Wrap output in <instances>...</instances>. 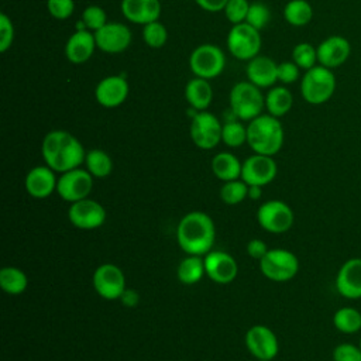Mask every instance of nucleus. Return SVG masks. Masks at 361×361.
Segmentation results:
<instances>
[{
    "mask_svg": "<svg viewBox=\"0 0 361 361\" xmlns=\"http://www.w3.org/2000/svg\"><path fill=\"white\" fill-rule=\"evenodd\" d=\"M41 155L51 169L58 173L79 168L85 162L86 151L82 142L65 130H52L45 134Z\"/></svg>",
    "mask_w": 361,
    "mask_h": 361,
    "instance_id": "nucleus-1",
    "label": "nucleus"
},
{
    "mask_svg": "<svg viewBox=\"0 0 361 361\" xmlns=\"http://www.w3.org/2000/svg\"><path fill=\"white\" fill-rule=\"evenodd\" d=\"M216 240V227L212 217L203 212L185 214L176 227V241L188 255H206Z\"/></svg>",
    "mask_w": 361,
    "mask_h": 361,
    "instance_id": "nucleus-2",
    "label": "nucleus"
},
{
    "mask_svg": "<svg viewBox=\"0 0 361 361\" xmlns=\"http://www.w3.org/2000/svg\"><path fill=\"white\" fill-rule=\"evenodd\" d=\"M285 133L278 117L261 114L248 121L247 144L255 154L274 157L283 145Z\"/></svg>",
    "mask_w": 361,
    "mask_h": 361,
    "instance_id": "nucleus-3",
    "label": "nucleus"
},
{
    "mask_svg": "<svg viewBox=\"0 0 361 361\" xmlns=\"http://www.w3.org/2000/svg\"><path fill=\"white\" fill-rule=\"evenodd\" d=\"M265 96L250 80L235 83L230 90V111L241 121H251L262 114Z\"/></svg>",
    "mask_w": 361,
    "mask_h": 361,
    "instance_id": "nucleus-4",
    "label": "nucleus"
},
{
    "mask_svg": "<svg viewBox=\"0 0 361 361\" xmlns=\"http://www.w3.org/2000/svg\"><path fill=\"white\" fill-rule=\"evenodd\" d=\"M336 90V76L331 69L316 65L305 75L300 80V94L306 103L319 106L330 100Z\"/></svg>",
    "mask_w": 361,
    "mask_h": 361,
    "instance_id": "nucleus-5",
    "label": "nucleus"
},
{
    "mask_svg": "<svg viewBox=\"0 0 361 361\" xmlns=\"http://www.w3.org/2000/svg\"><path fill=\"white\" fill-rule=\"evenodd\" d=\"M262 275L274 282H286L296 276L299 271L298 257L285 248H272L259 259Z\"/></svg>",
    "mask_w": 361,
    "mask_h": 361,
    "instance_id": "nucleus-6",
    "label": "nucleus"
},
{
    "mask_svg": "<svg viewBox=\"0 0 361 361\" xmlns=\"http://www.w3.org/2000/svg\"><path fill=\"white\" fill-rule=\"evenodd\" d=\"M226 66V55L223 49L214 44L197 45L189 56V68L196 78H217Z\"/></svg>",
    "mask_w": 361,
    "mask_h": 361,
    "instance_id": "nucleus-7",
    "label": "nucleus"
},
{
    "mask_svg": "<svg viewBox=\"0 0 361 361\" xmlns=\"http://www.w3.org/2000/svg\"><path fill=\"white\" fill-rule=\"evenodd\" d=\"M261 42L259 30L247 23L234 24L227 34V49L240 61H250L259 55Z\"/></svg>",
    "mask_w": 361,
    "mask_h": 361,
    "instance_id": "nucleus-8",
    "label": "nucleus"
},
{
    "mask_svg": "<svg viewBox=\"0 0 361 361\" xmlns=\"http://www.w3.org/2000/svg\"><path fill=\"white\" fill-rule=\"evenodd\" d=\"M258 224L272 234L286 233L295 221L293 210L282 200H268L262 203L257 212Z\"/></svg>",
    "mask_w": 361,
    "mask_h": 361,
    "instance_id": "nucleus-9",
    "label": "nucleus"
},
{
    "mask_svg": "<svg viewBox=\"0 0 361 361\" xmlns=\"http://www.w3.org/2000/svg\"><path fill=\"white\" fill-rule=\"evenodd\" d=\"M223 124L207 110L196 111L190 123V138L200 149H213L221 141Z\"/></svg>",
    "mask_w": 361,
    "mask_h": 361,
    "instance_id": "nucleus-10",
    "label": "nucleus"
},
{
    "mask_svg": "<svg viewBox=\"0 0 361 361\" xmlns=\"http://www.w3.org/2000/svg\"><path fill=\"white\" fill-rule=\"evenodd\" d=\"M93 189V176L87 169L75 168L61 173L56 183V192L65 202L75 203L89 197Z\"/></svg>",
    "mask_w": 361,
    "mask_h": 361,
    "instance_id": "nucleus-11",
    "label": "nucleus"
},
{
    "mask_svg": "<svg viewBox=\"0 0 361 361\" xmlns=\"http://www.w3.org/2000/svg\"><path fill=\"white\" fill-rule=\"evenodd\" d=\"M93 288L106 300L120 299L127 289L124 272L114 264H102L94 269Z\"/></svg>",
    "mask_w": 361,
    "mask_h": 361,
    "instance_id": "nucleus-12",
    "label": "nucleus"
},
{
    "mask_svg": "<svg viewBox=\"0 0 361 361\" xmlns=\"http://www.w3.org/2000/svg\"><path fill=\"white\" fill-rule=\"evenodd\" d=\"M278 173L276 162L269 155L254 154L243 162L241 179L248 186H265L271 183Z\"/></svg>",
    "mask_w": 361,
    "mask_h": 361,
    "instance_id": "nucleus-13",
    "label": "nucleus"
},
{
    "mask_svg": "<svg viewBox=\"0 0 361 361\" xmlns=\"http://www.w3.org/2000/svg\"><path fill=\"white\" fill-rule=\"evenodd\" d=\"M68 219L79 230H94L106 221L104 207L90 197L71 203Z\"/></svg>",
    "mask_w": 361,
    "mask_h": 361,
    "instance_id": "nucleus-14",
    "label": "nucleus"
},
{
    "mask_svg": "<svg viewBox=\"0 0 361 361\" xmlns=\"http://www.w3.org/2000/svg\"><path fill=\"white\" fill-rule=\"evenodd\" d=\"M93 34L96 47L106 54H120L126 51L133 39L130 28L118 21H107Z\"/></svg>",
    "mask_w": 361,
    "mask_h": 361,
    "instance_id": "nucleus-15",
    "label": "nucleus"
},
{
    "mask_svg": "<svg viewBox=\"0 0 361 361\" xmlns=\"http://www.w3.org/2000/svg\"><path fill=\"white\" fill-rule=\"evenodd\" d=\"M245 347L257 360L271 361L278 355L279 344L275 333L262 324H255L245 333Z\"/></svg>",
    "mask_w": 361,
    "mask_h": 361,
    "instance_id": "nucleus-16",
    "label": "nucleus"
},
{
    "mask_svg": "<svg viewBox=\"0 0 361 361\" xmlns=\"http://www.w3.org/2000/svg\"><path fill=\"white\" fill-rule=\"evenodd\" d=\"M128 92L130 86L123 75H110L97 83L94 89V97L100 106L106 109H114L126 102Z\"/></svg>",
    "mask_w": 361,
    "mask_h": 361,
    "instance_id": "nucleus-17",
    "label": "nucleus"
},
{
    "mask_svg": "<svg viewBox=\"0 0 361 361\" xmlns=\"http://www.w3.org/2000/svg\"><path fill=\"white\" fill-rule=\"evenodd\" d=\"M206 276L216 283H230L238 274V265L233 255L224 251H210L204 255Z\"/></svg>",
    "mask_w": 361,
    "mask_h": 361,
    "instance_id": "nucleus-18",
    "label": "nucleus"
},
{
    "mask_svg": "<svg viewBox=\"0 0 361 361\" xmlns=\"http://www.w3.org/2000/svg\"><path fill=\"white\" fill-rule=\"evenodd\" d=\"M317 62L322 66L334 69L341 66L351 54V45L341 35H330L317 45Z\"/></svg>",
    "mask_w": 361,
    "mask_h": 361,
    "instance_id": "nucleus-19",
    "label": "nucleus"
},
{
    "mask_svg": "<svg viewBox=\"0 0 361 361\" xmlns=\"http://www.w3.org/2000/svg\"><path fill=\"white\" fill-rule=\"evenodd\" d=\"M336 289L345 299L361 298V258H350L340 267Z\"/></svg>",
    "mask_w": 361,
    "mask_h": 361,
    "instance_id": "nucleus-20",
    "label": "nucleus"
},
{
    "mask_svg": "<svg viewBox=\"0 0 361 361\" xmlns=\"http://www.w3.org/2000/svg\"><path fill=\"white\" fill-rule=\"evenodd\" d=\"M58 179L55 171L48 165H38L28 171L24 186L27 193L34 199H45L56 190Z\"/></svg>",
    "mask_w": 361,
    "mask_h": 361,
    "instance_id": "nucleus-21",
    "label": "nucleus"
},
{
    "mask_svg": "<svg viewBox=\"0 0 361 361\" xmlns=\"http://www.w3.org/2000/svg\"><path fill=\"white\" fill-rule=\"evenodd\" d=\"M94 34L89 30H76L65 44V56L72 63L87 62L96 49Z\"/></svg>",
    "mask_w": 361,
    "mask_h": 361,
    "instance_id": "nucleus-22",
    "label": "nucleus"
},
{
    "mask_svg": "<svg viewBox=\"0 0 361 361\" xmlns=\"http://www.w3.org/2000/svg\"><path fill=\"white\" fill-rule=\"evenodd\" d=\"M120 8L128 21L140 25L157 21L161 16L159 0H121Z\"/></svg>",
    "mask_w": 361,
    "mask_h": 361,
    "instance_id": "nucleus-23",
    "label": "nucleus"
},
{
    "mask_svg": "<svg viewBox=\"0 0 361 361\" xmlns=\"http://www.w3.org/2000/svg\"><path fill=\"white\" fill-rule=\"evenodd\" d=\"M245 75L251 83L261 87H271L278 80V63L265 55H257L250 59Z\"/></svg>",
    "mask_w": 361,
    "mask_h": 361,
    "instance_id": "nucleus-24",
    "label": "nucleus"
},
{
    "mask_svg": "<svg viewBox=\"0 0 361 361\" xmlns=\"http://www.w3.org/2000/svg\"><path fill=\"white\" fill-rule=\"evenodd\" d=\"M185 99L195 111L207 110L213 100V89L207 79L193 78L185 86Z\"/></svg>",
    "mask_w": 361,
    "mask_h": 361,
    "instance_id": "nucleus-25",
    "label": "nucleus"
},
{
    "mask_svg": "<svg viewBox=\"0 0 361 361\" xmlns=\"http://www.w3.org/2000/svg\"><path fill=\"white\" fill-rule=\"evenodd\" d=\"M243 164L231 152H219L212 159V172L223 182L235 180L241 178Z\"/></svg>",
    "mask_w": 361,
    "mask_h": 361,
    "instance_id": "nucleus-26",
    "label": "nucleus"
},
{
    "mask_svg": "<svg viewBox=\"0 0 361 361\" xmlns=\"http://www.w3.org/2000/svg\"><path fill=\"white\" fill-rule=\"evenodd\" d=\"M293 106V96L285 86H275L265 94V109L274 117H283Z\"/></svg>",
    "mask_w": 361,
    "mask_h": 361,
    "instance_id": "nucleus-27",
    "label": "nucleus"
},
{
    "mask_svg": "<svg viewBox=\"0 0 361 361\" xmlns=\"http://www.w3.org/2000/svg\"><path fill=\"white\" fill-rule=\"evenodd\" d=\"M178 279L185 285L197 283L203 275H206L204 269V258L200 255H188L185 257L176 269Z\"/></svg>",
    "mask_w": 361,
    "mask_h": 361,
    "instance_id": "nucleus-28",
    "label": "nucleus"
},
{
    "mask_svg": "<svg viewBox=\"0 0 361 361\" xmlns=\"http://www.w3.org/2000/svg\"><path fill=\"white\" fill-rule=\"evenodd\" d=\"M85 165H86V169L90 172V175L97 179L107 178L113 172L111 157L106 151L99 148H94L86 152Z\"/></svg>",
    "mask_w": 361,
    "mask_h": 361,
    "instance_id": "nucleus-29",
    "label": "nucleus"
},
{
    "mask_svg": "<svg viewBox=\"0 0 361 361\" xmlns=\"http://www.w3.org/2000/svg\"><path fill=\"white\" fill-rule=\"evenodd\" d=\"M0 286L8 295H20L27 289L28 278L17 267H3L0 271Z\"/></svg>",
    "mask_w": 361,
    "mask_h": 361,
    "instance_id": "nucleus-30",
    "label": "nucleus"
},
{
    "mask_svg": "<svg viewBox=\"0 0 361 361\" xmlns=\"http://www.w3.org/2000/svg\"><path fill=\"white\" fill-rule=\"evenodd\" d=\"M283 17L293 27H305L313 18V8L306 0H290L283 7Z\"/></svg>",
    "mask_w": 361,
    "mask_h": 361,
    "instance_id": "nucleus-31",
    "label": "nucleus"
},
{
    "mask_svg": "<svg viewBox=\"0 0 361 361\" xmlns=\"http://www.w3.org/2000/svg\"><path fill=\"white\" fill-rule=\"evenodd\" d=\"M334 327L344 334H354L361 330V313L351 306H344L333 314Z\"/></svg>",
    "mask_w": 361,
    "mask_h": 361,
    "instance_id": "nucleus-32",
    "label": "nucleus"
},
{
    "mask_svg": "<svg viewBox=\"0 0 361 361\" xmlns=\"http://www.w3.org/2000/svg\"><path fill=\"white\" fill-rule=\"evenodd\" d=\"M221 141L230 148L241 147L247 142V127L237 121V118L226 121L221 130Z\"/></svg>",
    "mask_w": 361,
    "mask_h": 361,
    "instance_id": "nucleus-33",
    "label": "nucleus"
},
{
    "mask_svg": "<svg viewBox=\"0 0 361 361\" xmlns=\"http://www.w3.org/2000/svg\"><path fill=\"white\" fill-rule=\"evenodd\" d=\"M245 197H248V185L243 179L224 182V185L220 188V199L226 204H238Z\"/></svg>",
    "mask_w": 361,
    "mask_h": 361,
    "instance_id": "nucleus-34",
    "label": "nucleus"
},
{
    "mask_svg": "<svg viewBox=\"0 0 361 361\" xmlns=\"http://www.w3.org/2000/svg\"><path fill=\"white\" fill-rule=\"evenodd\" d=\"M142 39L149 48H162L168 41V30L159 20L142 25Z\"/></svg>",
    "mask_w": 361,
    "mask_h": 361,
    "instance_id": "nucleus-35",
    "label": "nucleus"
},
{
    "mask_svg": "<svg viewBox=\"0 0 361 361\" xmlns=\"http://www.w3.org/2000/svg\"><path fill=\"white\" fill-rule=\"evenodd\" d=\"M292 61L303 71L316 66L317 49L309 42H299L292 49Z\"/></svg>",
    "mask_w": 361,
    "mask_h": 361,
    "instance_id": "nucleus-36",
    "label": "nucleus"
},
{
    "mask_svg": "<svg viewBox=\"0 0 361 361\" xmlns=\"http://www.w3.org/2000/svg\"><path fill=\"white\" fill-rule=\"evenodd\" d=\"M80 21L85 24L86 30L96 32L107 23V16H106V11L100 6L92 4V6H87L82 11Z\"/></svg>",
    "mask_w": 361,
    "mask_h": 361,
    "instance_id": "nucleus-37",
    "label": "nucleus"
},
{
    "mask_svg": "<svg viewBox=\"0 0 361 361\" xmlns=\"http://www.w3.org/2000/svg\"><path fill=\"white\" fill-rule=\"evenodd\" d=\"M269 18H271V10L268 8L267 4L261 1L250 3V8L245 18L247 24H250L257 30H262L268 24Z\"/></svg>",
    "mask_w": 361,
    "mask_h": 361,
    "instance_id": "nucleus-38",
    "label": "nucleus"
},
{
    "mask_svg": "<svg viewBox=\"0 0 361 361\" xmlns=\"http://www.w3.org/2000/svg\"><path fill=\"white\" fill-rule=\"evenodd\" d=\"M248 8H250L248 0H228L223 11L226 18L234 25V24L245 23Z\"/></svg>",
    "mask_w": 361,
    "mask_h": 361,
    "instance_id": "nucleus-39",
    "label": "nucleus"
},
{
    "mask_svg": "<svg viewBox=\"0 0 361 361\" xmlns=\"http://www.w3.org/2000/svg\"><path fill=\"white\" fill-rule=\"evenodd\" d=\"M48 13L56 20H66L75 11L73 0H47Z\"/></svg>",
    "mask_w": 361,
    "mask_h": 361,
    "instance_id": "nucleus-40",
    "label": "nucleus"
},
{
    "mask_svg": "<svg viewBox=\"0 0 361 361\" xmlns=\"http://www.w3.org/2000/svg\"><path fill=\"white\" fill-rule=\"evenodd\" d=\"M14 41V25L11 18L1 13L0 14V52H7Z\"/></svg>",
    "mask_w": 361,
    "mask_h": 361,
    "instance_id": "nucleus-41",
    "label": "nucleus"
},
{
    "mask_svg": "<svg viewBox=\"0 0 361 361\" xmlns=\"http://www.w3.org/2000/svg\"><path fill=\"white\" fill-rule=\"evenodd\" d=\"M333 361H361L360 345L351 343H341L333 350Z\"/></svg>",
    "mask_w": 361,
    "mask_h": 361,
    "instance_id": "nucleus-42",
    "label": "nucleus"
},
{
    "mask_svg": "<svg viewBox=\"0 0 361 361\" xmlns=\"http://www.w3.org/2000/svg\"><path fill=\"white\" fill-rule=\"evenodd\" d=\"M300 68L293 61L278 63V80L283 85H290L299 79Z\"/></svg>",
    "mask_w": 361,
    "mask_h": 361,
    "instance_id": "nucleus-43",
    "label": "nucleus"
},
{
    "mask_svg": "<svg viewBox=\"0 0 361 361\" xmlns=\"http://www.w3.org/2000/svg\"><path fill=\"white\" fill-rule=\"evenodd\" d=\"M268 247H267V244L262 241V240H259V238H252L251 241H248V244H247V252H248V255L251 257V258H254V259H261L267 252H268Z\"/></svg>",
    "mask_w": 361,
    "mask_h": 361,
    "instance_id": "nucleus-44",
    "label": "nucleus"
},
{
    "mask_svg": "<svg viewBox=\"0 0 361 361\" xmlns=\"http://www.w3.org/2000/svg\"><path fill=\"white\" fill-rule=\"evenodd\" d=\"M196 4L209 13H217L223 11L228 0H195Z\"/></svg>",
    "mask_w": 361,
    "mask_h": 361,
    "instance_id": "nucleus-45",
    "label": "nucleus"
},
{
    "mask_svg": "<svg viewBox=\"0 0 361 361\" xmlns=\"http://www.w3.org/2000/svg\"><path fill=\"white\" fill-rule=\"evenodd\" d=\"M120 299H121V302H123L126 306H134V305H137V302H138V295H137V292H134V290H131V289H126Z\"/></svg>",
    "mask_w": 361,
    "mask_h": 361,
    "instance_id": "nucleus-46",
    "label": "nucleus"
},
{
    "mask_svg": "<svg viewBox=\"0 0 361 361\" xmlns=\"http://www.w3.org/2000/svg\"><path fill=\"white\" fill-rule=\"evenodd\" d=\"M262 195V186H248V197L252 200L259 199Z\"/></svg>",
    "mask_w": 361,
    "mask_h": 361,
    "instance_id": "nucleus-47",
    "label": "nucleus"
},
{
    "mask_svg": "<svg viewBox=\"0 0 361 361\" xmlns=\"http://www.w3.org/2000/svg\"><path fill=\"white\" fill-rule=\"evenodd\" d=\"M360 348H361V337H360Z\"/></svg>",
    "mask_w": 361,
    "mask_h": 361,
    "instance_id": "nucleus-48",
    "label": "nucleus"
},
{
    "mask_svg": "<svg viewBox=\"0 0 361 361\" xmlns=\"http://www.w3.org/2000/svg\"><path fill=\"white\" fill-rule=\"evenodd\" d=\"M257 361H264V360H257Z\"/></svg>",
    "mask_w": 361,
    "mask_h": 361,
    "instance_id": "nucleus-49",
    "label": "nucleus"
}]
</instances>
